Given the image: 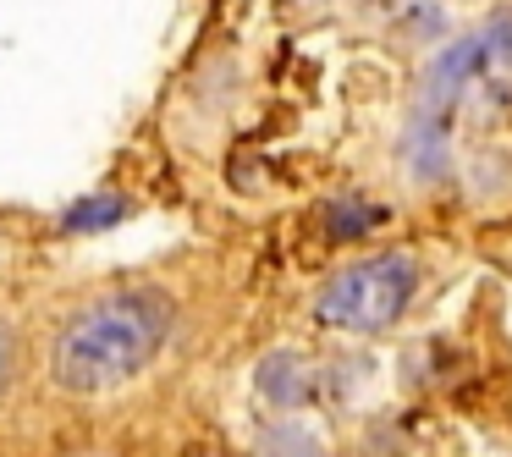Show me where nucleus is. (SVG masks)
<instances>
[{
    "mask_svg": "<svg viewBox=\"0 0 512 457\" xmlns=\"http://www.w3.org/2000/svg\"><path fill=\"white\" fill-rule=\"evenodd\" d=\"M512 89V17H490L474 34L452 39L441 56L424 67L419 100L402 127V160L419 182H441L452 171V133L457 116L474 94Z\"/></svg>",
    "mask_w": 512,
    "mask_h": 457,
    "instance_id": "1",
    "label": "nucleus"
},
{
    "mask_svg": "<svg viewBox=\"0 0 512 457\" xmlns=\"http://www.w3.org/2000/svg\"><path fill=\"white\" fill-rule=\"evenodd\" d=\"M166 303L149 292H111L94 298L56 331V386L72 397H105V391L127 386L155 364L160 342H166Z\"/></svg>",
    "mask_w": 512,
    "mask_h": 457,
    "instance_id": "2",
    "label": "nucleus"
},
{
    "mask_svg": "<svg viewBox=\"0 0 512 457\" xmlns=\"http://www.w3.org/2000/svg\"><path fill=\"white\" fill-rule=\"evenodd\" d=\"M413 292H419V265L413 254H369L342 265L320 292H314V320L331 331L375 336L408 314Z\"/></svg>",
    "mask_w": 512,
    "mask_h": 457,
    "instance_id": "3",
    "label": "nucleus"
},
{
    "mask_svg": "<svg viewBox=\"0 0 512 457\" xmlns=\"http://www.w3.org/2000/svg\"><path fill=\"white\" fill-rule=\"evenodd\" d=\"M259 391H265L270 402H281V408H292V402L309 397V369H303V358L292 353H276L259 364Z\"/></svg>",
    "mask_w": 512,
    "mask_h": 457,
    "instance_id": "4",
    "label": "nucleus"
},
{
    "mask_svg": "<svg viewBox=\"0 0 512 457\" xmlns=\"http://www.w3.org/2000/svg\"><path fill=\"white\" fill-rule=\"evenodd\" d=\"M127 210H133V204H127L122 193H89V199H78L61 215V226H67V232H105V226L127 221Z\"/></svg>",
    "mask_w": 512,
    "mask_h": 457,
    "instance_id": "5",
    "label": "nucleus"
},
{
    "mask_svg": "<svg viewBox=\"0 0 512 457\" xmlns=\"http://www.w3.org/2000/svg\"><path fill=\"white\" fill-rule=\"evenodd\" d=\"M380 221H386V210L369 204V199H336L331 204V232L336 237H364L369 226H380Z\"/></svg>",
    "mask_w": 512,
    "mask_h": 457,
    "instance_id": "6",
    "label": "nucleus"
},
{
    "mask_svg": "<svg viewBox=\"0 0 512 457\" xmlns=\"http://www.w3.org/2000/svg\"><path fill=\"white\" fill-rule=\"evenodd\" d=\"M12 375H17V331H12L6 320H0V397H6Z\"/></svg>",
    "mask_w": 512,
    "mask_h": 457,
    "instance_id": "7",
    "label": "nucleus"
}]
</instances>
